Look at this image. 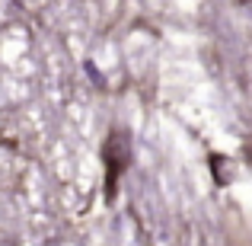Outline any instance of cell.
<instances>
[{"mask_svg": "<svg viewBox=\"0 0 252 246\" xmlns=\"http://www.w3.org/2000/svg\"><path fill=\"white\" fill-rule=\"evenodd\" d=\"M128 157H131V147H128V135L118 128L109 131L102 144V163H105V202H115V189H118V179L122 173L128 170Z\"/></svg>", "mask_w": 252, "mask_h": 246, "instance_id": "obj_1", "label": "cell"}, {"mask_svg": "<svg viewBox=\"0 0 252 246\" xmlns=\"http://www.w3.org/2000/svg\"><path fill=\"white\" fill-rule=\"evenodd\" d=\"M211 170H214V182L217 185L230 182V160L223 154H211Z\"/></svg>", "mask_w": 252, "mask_h": 246, "instance_id": "obj_2", "label": "cell"}]
</instances>
